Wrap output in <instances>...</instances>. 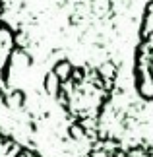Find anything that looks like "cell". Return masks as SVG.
I'll use <instances>...</instances> for the list:
<instances>
[{"label": "cell", "mask_w": 153, "mask_h": 157, "mask_svg": "<svg viewBox=\"0 0 153 157\" xmlns=\"http://www.w3.org/2000/svg\"><path fill=\"white\" fill-rule=\"evenodd\" d=\"M136 87L145 99H153V2L142 21V43L136 51Z\"/></svg>", "instance_id": "1"}, {"label": "cell", "mask_w": 153, "mask_h": 157, "mask_svg": "<svg viewBox=\"0 0 153 157\" xmlns=\"http://www.w3.org/2000/svg\"><path fill=\"white\" fill-rule=\"evenodd\" d=\"M0 157H37V155L25 147H21L14 140L0 134Z\"/></svg>", "instance_id": "3"}, {"label": "cell", "mask_w": 153, "mask_h": 157, "mask_svg": "<svg viewBox=\"0 0 153 157\" xmlns=\"http://www.w3.org/2000/svg\"><path fill=\"white\" fill-rule=\"evenodd\" d=\"M87 157H153V151L140 146H120L116 142H103L91 149Z\"/></svg>", "instance_id": "2"}]
</instances>
